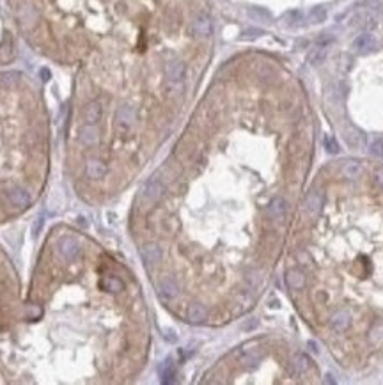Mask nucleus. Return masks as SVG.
<instances>
[{
  "label": "nucleus",
  "mask_w": 383,
  "mask_h": 385,
  "mask_svg": "<svg viewBox=\"0 0 383 385\" xmlns=\"http://www.w3.org/2000/svg\"><path fill=\"white\" fill-rule=\"evenodd\" d=\"M302 21V13L300 11H289V13L284 16V23L289 25V27H295Z\"/></svg>",
  "instance_id": "obj_20"
},
{
  "label": "nucleus",
  "mask_w": 383,
  "mask_h": 385,
  "mask_svg": "<svg viewBox=\"0 0 383 385\" xmlns=\"http://www.w3.org/2000/svg\"><path fill=\"white\" fill-rule=\"evenodd\" d=\"M378 48H380V43H378V39L374 38L373 34H360L357 36L355 41H353V50H355L357 53H362V55L376 52Z\"/></svg>",
  "instance_id": "obj_1"
},
{
  "label": "nucleus",
  "mask_w": 383,
  "mask_h": 385,
  "mask_svg": "<svg viewBox=\"0 0 383 385\" xmlns=\"http://www.w3.org/2000/svg\"><path fill=\"white\" fill-rule=\"evenodd\" d=\"M7 199H9V203L13 204L14 208H27L28 204H30V196H28V192H25L23 188H11L9 192H7Z\"/></svg>",
  "instance_id": "obj_7"
},
{
  "label": "nucleus",
  "mask_w": 383,
  "mask_h": 385,
  "mask_svg": "<svg viewBox=\"0 0 383 385\" xmlns=\"http://www.w3.org/2000/svg\"><path fill=\"white\" fill-rule=\"evenodd\" d=\"M165 71H167L169 82H172V84H179V82L185 78V64L178 59L171 60V62L167 64V70Z\"/></svg>",
  "instance_id": "obj_8"
},
{
  "label": "nucleus",
  "mask_w": 383,
  "mask_h": 385,
  "mask_svg": "<svg viewBox=\"0 0 383 385\" xmlns=\"http://www.w3.org/2000/svg\"><path fill=\"white\" fill-rule=\"evenodd\" d=\"M369 153L373 156H383V139L373 140V144L369 146Z\"/></svg>",
  "instance_id": "obj_22"
},
{
  "label": "nucleus",
  "mask_w": 383,
  "mask_h": 385,
  "mask_svg": "<svg viewBox=\"0 0 383 385\" xmlns=\"http://www.w3.org/2000/svg\"><path fill=\"white\" fill-rule=\"evenodd\" d=\"M115 123H117L119 130H130L135 123V109L130 105H122L119 107L117 114H115Z\"/></svg>",
  "instance_id": "obj_2"
},
{
  "label": "nucleus",
  "mask_w": 383,
  "mask_h": 385,
  "mask_svg": "<svg viewBox=\"0 0 383 385\" xmlns=\"http://www.w3.org/2000/svg\"><path fill=\"white\" fill-rule=\"evenodd\" d=\"M325 147H327V151L328 153H332V154H337L339 153V142L335 140V137L334 135H327L325 137Z\"/></svg>",
  "instance_id": "obj_21"
},
{
  "label": "nucleus",
  "mask_w": 383,
  "mask_h": 385,
  "mask_svg": "<svg viewBox=\"0 0 383 385\" xmlns=\"http://www.w3.org/2000/svg\"><path fill=\"white\" fill-rule=\"evenodd\" d=\"M158 290L165 298H176L179 295V286L172 277H162L160 282H158Z\"/></svg>",
  "instance_id": "obj_10"
},
{
  "label": "nucleus",
  "mask_w": 383,
  "mask_h": 385,
  "mask_svg": "<svg viewBox=\"0 0 383 385\" xmlns=\"http://www.w3.org/2000/svg\"><path fill=\"white\" fill-rule=\"evenodd\" d=\"M162 194H164V183H162L160 179L153 178L146 183V186H144L142 199L146 201V203H154V201L160 199Z\"/></svg>",
  "instance_id": "obj_3"
},
{
  "label": "nucleus",
  "mask_w": 383,
  "mask_h": 385,
  "mask_svg": "<svg viewBox=\"0 0 383 385\" xmlns=\"http://www.w3.org/2000/svg\"><path fill=\"white\" fill-rule=\"evenodd\" d=\"M186 318H188L192 323H201L208 318V309L201 304L190 305L188 311H186Z\"/></svg>",
  "instance_id": "obj_15"
},
{
  "label": "nucleus",
  "mask_w": 383,
  "mask_h": 385,
  "mask_svg": "<svg viewBox=\"0 0 383 385\" xmlns=\"http://www.w3.org/2000/svg\"><path fill=\"white\" fill-rule=\"evenodd\" d=\"M352 325V314L346 309H339L330 316V327L335 332H346Z\"/></svg>",
  "instance_id": "obj_4"
},
{
  "label": "nucleus",
  "mask_w": 383,
  "mask_h": 385,
  "mask_svg": "<svg viewBox=\"0 0 383 385\" xmlns=\"http://www.w3.org/2000/svg\"><path fill=\"white\" fill-rule=\"evenodd\" d=\"M360 171H362V165H360V162L357 160H349L348 164H344V167H342V176L348 179H355L357 176L360 174Z\"/></svg>",
  "instance_id": "obj_17"
},
{
  "label": "nucleus",
  "mask_w": 383,
  "mask_h": 385,
  "mask_svg": "<svg viewBox=\"0 0 383 385\" xmlns=\"http://www.w3.org/2000/svg\"><path fill=\"white\" fill-rule=\"evenodd\" d=\"M286 280L289 284V287H293V290H303L305 287V273L302 272V270L298 268H291L286 272Z\"/></svg>",
  "instance_id": "obj_13"
},
{
  "label": "nucleus",
  "mask_w": 383,
  "mask_h": 385,
  "mask_svg": "<svg viewBox=\"0 0 383 385\" xmlns=\"http://www.w3.org/2000/svg\"><path fill=\"white\" fill-rule=\"evenodd\" d=\"M286 211H288V203L282 197H273V199L270 201L268 208H266V213H268V217L273 218V220H280V218L286 215Z\"/></svg>",
  "instance_id": "obj_6"
},
{
  "label": "nucleus",
  "mask_w": 383,
  "mask_h": 385,
  "mask_svg": "<svg viewBox=\"0 0 383 385\" xmlns=\"http://www.w3.org/2000/svg\"><path fill=\"white\" fill-rule=\"evenodd\" d=\"M344 140L349 147H353V149H360V147H364V144H366V137H364V133L353 126H348L344 130Z\"/></svg>",
  "instance_id": "obj_9"
},
{
  "label": "nucleus",
  "mask_w": 383,
  "mask_h": 385,
  "mask_svg": "<svg viewBox=\"0 0 383 385\" xmlns=\"http://www.w3.org/2000/svg\"><path fill=\"white\" fill-rule=\"evenodd\" d=\"M101 119V105L98 102H91L84 109V123L85 126H96V123Z\"/></svg>",
  "instance_id": "obj_11"
},
{
  "label": "nucleus",
  "mask_w": 383,
  "mask_h": 385,
  "mask_svg": "<svg viewBox=\"0 0 383 385\" xmlns=\"http://www.w3.org/2000/svg\"><path fill=\"white\" fill-rule=\"evenodd\" d=\"M327 46L325 45H316L312 50L309 52V55H307V60H309L310 66H321V64L327 60Z\"/></svg>",
  "instance_id": "obj_14"
},
{
  "label": "nucleus",
  "mask_w": 383,
  "mask_h": 385,
  "mask_svg": "<svg viewBox=\"0 0 383 385\" xmlns=\"http://www.w3.org/2000/svg\"><path fill=\"white\" fill-rule=\"evenodd\" d=\"M162 258V250L156 245H146L142 249V259L147 265H156Z\"/></svg>",
  "instance_id": "obj_16"
},
{
  "label": "nucleus",
  "mask_w": 383,
  "mask_h": 385,
  "mask_svg": "<svg viewBox=\"0 0 383 385\" xmlns=\"http://www.w3.org/2000/svg\"><path fill=\"white\" fill-rule=\"evenodd\" d=\"M293 366H295L296 373H305L307 369L310 368V361H309V357H307V355L296 354L295 359H293Z\"/></svg>",
  "instance_id": "obj_18"
},
{
  "label": "nucleus",
  "mask_w": 383,
  "mask_h": 385,
  "mask_svg": "<svg viewBox=\"0 0 383 385\" xmlns=\"http://www.w3.org/2000/svg\"><path fill=\"white\" fill-rule=\"evenodd\" d=\"M327 20V9L323 6H316L310 9V21L312 23H321Z\"/></svg>",
  "instance_id": "obj_19"
},
{
  "label": "nucleus",
  "mask_w": 383,
  "mask_h": 385,
  "mask_svg": "<svg viewBox=\"0 0 383 385\" xmlns=\"http://www.w3.org/2000/svg\"><path fill=\"white\" fill-rule=\"evenodd\" d=\"M376 178H378V181H380L381 185H383V169H380V171L376 172Z\"/></svg>",
  "instance_id": "obj_23"
},
{
  "label": "nucleus",
  "mask_w": 383,
  "mask_h": 385,
  "mask_svg": "<svg viewBox=\"0 0 383 385\" xmlns=\"http://www.w3.org/2000/svg\"><path fill=\"white\" fill-rule=\"evenodd\" d=\"M192 27H194L195 34L201 36V38H208V36H211V32H213L211 18L204 13H199L197 16L194 18V25H192Z\"/></svg>",
  "instance_id": "obj_5"
},
{
  "label": "nucleus",
  "mask_w": 383,
  "mask_h": 385,
  "mask_svg": "<svg viewBox=\"0 0 383 385\" xmlns=\"http://www.w3.org/2000/svg\"><path fill=\"white\" fill-rule=\"evenodd\" d=\"M305 206H307V211H309L312 217L320 215L321 208H323V194L317 192V190L309 192V196H307V199H305Z\"/></svg>",
  "instance_id": "obj_12"
}]
</instances>
